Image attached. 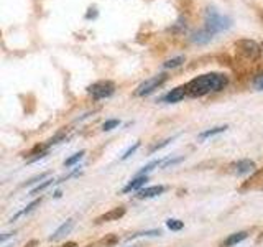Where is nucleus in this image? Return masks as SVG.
<instances>
[{
    "label": "nucleus",
    "instance_id": "12",
    "mask_svg": "<svg viewBox=\"0 0 263 247\" xmlns=\"http://www.w3.org/2000/svg\"><path fill=\"white\" fill-rule=\"evenodd\" d=\"M72 226H74V219H68L66 222H63V224L54 231V234L49 236V241H58V239H61L63 236H66L69 233V231L72 229Z\"/></svg>",
    "mask_w": 263,
    "mask_h": 247
},
{
    "label": "nucleus",
    "instance_id": "4",
    "mask_svg": "<svg viewBox=\"0 0 263 247\" xmlns=\"http://www.w3.org/2000/svg\"><path fill=\"white\" fill-rule=\"evenodd\" d=\"M87 93L92 96L96 101H101V99H107V97L114 96L115 84L112 81H97L87 87Z\"/></svg>",
    "mask_w": 263,
    "mask_h": 247
},
{
    "label": "nucleus",
    "instance_id": "10",
    "mask_svg": "<svg viewBox=\"0 0 263 247\" xmlns=\"http://www.w3.org/2000/svg\"><path fill=\"white\" fill-rule=\"evenodd\" d=\"M212 38H214V33L209 31L208 28H202L199 31H196V33H193V37H191V40L197 45H208Z\"/></svg>",
    "mask_w": 263,
    "mask_h": 247
},
{
    "label": "nucleus",
    "instance_id": "9",
    "mask_svg": "<svg viewBox=\"0 0 263 247\" xmlns=\"http://www.w3.org/2000/svg\"><path fill=\"white\" fill-rule=\"evenodd\" d=\"M186 94H187L186 86H178V87H175V89H171L170 93L163 97V101H164V102H168V104H176V102L181 101V99H184Z\"/></svg>",
    "mask_w": 263,
    "mask_h": 247
},
{
    "label": "nucleus",
    "instance_id": "22",
    "mask_svg": "<svg viewBox=\"0 0 263 247\" xmlns=\"http://www.w3.org/2000/svg\"><path fill=\"white\" fill-rule=\"evenodd\" d=\"M102 245L105 247H114L115 244H119V236H115V234H109V236H105L102 241H101Z\"/></svg>",
    "mask_w": 263,
    "mask_h": 247
},
{
    "label": "nucleus",
    "instance_id": "19",
    "mask_svg": "<svg viewBox=\"0 0 263 247\" xmlns=\"http://www.w3.org/2000/svg\"><path fill=\"white\" fill-rule=\"evenodd\" d=\"M161 231L160 229H150V231H142V233H137V234H132L128 237V241H132V239L135 237H153V236H160Z\"/></svg>",
    "mask_w": 263,
    "mask_h": 247
},
{
    "label": "nucleus",
    "instance_id": "2",
    "mask_svg": "<svg viewBox=\"0 0 263 247\" xmlns=\"http://www.w3.org/2000/svg\"><path fill=\"white\" fill-rule=\"evenodd\" d=\"M204 22H205L204 28L212 31L214 35H216V33H220V31H226L232 27V19L227 15H222L217 8H214V7L205 8Z\"/></svg>",
    "mask_w": 263,
    "mask_h": 247
},
{
    "label": "nucleus",
    "instance_id": "5",
    "mask_svg": "<svg viewBox=\"0 0 263 247\" xmlns=\"http://www.w3.org/2000/svg\"><path fill=\"white\" fill-rule=\"evenodd\" d=\"M235 48H237V51L245 58V60H250V61H255L261 53L260 45L255 43L253 40H238L235 43Z\"/></svg>",
    "mask_w": 263,
    "mask_h": 247
},
{
    "label": "nucleus",
    "instance_id": "21",
    "mask_svg": "<svg viewBox=\"0 0 263 247\" xmlns=\"http://www.w3.org/2000/svg\"><path fill=\"white\" fill-rule=\"evenodd\" d=\"M183 63H184V56H176V58H173V60H168L163 66L166 69H170V68L173 69V68H178V66H181Z\"/></svg>",
    "mask_w": 263,
    "mask_h": 247
},
{
    "label": "nucleus",
    "instance_id": "32",
    "mask_svg": "<svg viewBox=\"0 0 263 247\" xmlns=\"http://www.w3.org/2000/svg\"><path fill=\"white\" fill-rule=\"evenodd\" d=\"M135 247H140V245H135Z\"/></svg>",
    "mask_w": 263,
    "mask_h": 247
},
{
    "label": "nucleus",
    "instance_id": "29",
    "mask_svg": "<svg viewBox=\"0 0 263 247\" xmlns=\"http://www.w3.org/2000/svg\"><path fill=\"white\" fill-rule=\"evenodd\" d=\"M61 247H78V244H76V242H72V241H69V242L63 244Z\"/></svg>",
    "mask_w": 263,
    "mask_h": 247
},
{
    "label": "nucleus",
    "instance_id": "1",
    "mask_svg": "<svg viewBox=\"0 0 263 247\" xmlns=\"http://www.w3.org/2000/svg\"><path fill=\"white\" fill-rule=\"evenodd\" d=\"M229 84V78L220 73H208L191 79L186 84V91L191 97H202L209 93H219Z\"/></svg>",
    "mask_w": 263,
    "mask_h": 247
},
{
    "label": "nucleus",
    "instance_id": "18",
    "mask_svg": "<svg viewBox=\"0 0 263 247\" xmlns=\"http://www.w3.org/2000/svg\"><path fill=\"white\" fill-rule=\"evenodd\" d=\"M84 153H86V150H81V152H78V153H74L72 156H69L68 160H64V167H66V168H69V167H72V165H76L78 162L82 160V156H84Z\"/></svg>",
    "mask_w": 263,
    "mask_h": 247
},
{
    "label": "nucleus",
    "instance_id": "6",
    "mask_svg": "<svg viewBox=\"0 0 263 247\" xmlns=\"http://www.w3.org/2000/svg\"><path fill=\"white\" fill-rule=\"evenodd\" d=\"M232 167H234V173H235V175L237 177H242V175H249V173L255 171L257 165H255L253 160L243 158V160H238L237 163H234Z\"/></svg>",
    "mask_w": 263,
    "mask_h": 247
},
{
    "label": "nucleus",
    "instance_id": "13",
    "mask_svg": "<svg viewBox=\"0 0 263 247\" xmlns=\"http://www.w3.org/2000/svg\"><path fill=\"white\" fill-rule=\"evenodd\" d=\"M146 181H148V177H146V175L137 177V178L132 180L130 183L122 189V191H123V193H130V191H135V189H138V191H140V189H142V188L145 186Z\"/></svg>",
    "mask_w": 263,
    "mask_h": 247
},
{
    "label": "nucleus",
    "instance_id": "27",
    "mask_svg": "<svg viewBox=\"0 0 263 247\" xmlns=\"http://www.w3.org/2000/svg\"><path fill=\"white\" fill-rule=\"evenodd\" d=\"M176 137H171V138H166V140H163L161 144H156V145H153L152 148H150V153H155V152H158V150H161L163 147H166L170 142H173V140H175Z\"/></svg>",
    "mask_w": 263,
    "mask_h": 247
},
{
    "label": "nucleus",
    "instance_id": "24",
    "mask_svg": "<svg viewBox=\"0 0 263 247\" xmlns=\"http://www.w3.org/2000/svg\"><path fill=\"white\" fill-rule=\"evenodd\" d=\"M119 120L117 119H110V120H105L104 122V126H102V130L104 132H109V130H112V129H115V127H119Z\"/></svg>",
    "mask_w": 263,
    "mask_h": 247
},
{
    "label": "nucleus",
    "instance_id": "7",
    "mask_svg": "<svg viewBox=\"0 0 263 247\" xmlns=\"http://www.w3.org/2000/svg\"><path fill=\"white\" fill-rule=\"evenodd\" d=\"M164 188L163 185H155V186H146V188H142L140 191L137 193V198L138 200H150V198H155V196H160L164 193Z\"/></svg>",
    "mask_w": 263,
    "mask_h": 247
},
{
    "label": "nucleus",
    "instance_id": "14",
    "mask_svg": "<svg viewBox=\"0 0 263 247\" xmlns=\"http://www.w3.org/2000/svg\"><path fill=\"white\" fill-rule=\"evenodd\" d=\"M41 201H43V198H38V200H33L30 204H27V208H25V209H22V211H18V213H16L15 214V216H12V219H10V222H13V221H16V219H18L20 216H25V214H28V213H31L33 209H35L36 208V206H40V203Z\"/></svg>",
    "mask_w": 263,
    "mask_h": 247
},
{
    "label": "nucleus",
    "instance_id": "16",
    "mask_svg": "<svg viewBox=\"0 0 263 247\" xmlns=\"http://www.w3.org/2000/svg\"><path fill=\"white\" fill-rule=\"evenodd\" d=\"M51 185H56V180H53V178H46L41 185H38V186H35V188H31V189H30V195H31V196H33V195H38V193H41V191H45V189H46L48 186H51Z\"/></svg>",
    "mask_w": 263,
    "mask_h": 247
},
{
    "label": "nucleus",
    "instance_id": "31",
    "mask_svg": "<svg viewBox=\"0 0 263 247\" xmlns=\"http://www.w3.org/2000/svg\"><path fill=\"white\" fill-rule=\"evenodd\" d=\"M61 195H63V193L60 191V189H58V191H54V193H53V196H54V198H61Z\"/></svg>",
    "mask_w": 263,
    "mask_h": 247
},
{
    "label": "nucleus",
    "instance_id": "20",
    "mask_svg": "<svg viewBox=\"0 0 263 247\" xmlns=\"http://www.w3.org/2000/svg\"><path fill=\"white\" fill-rule=\"evenodd\" d=\"M166 227L170 231H176V233H178V231H181L184 227V222L181 219H168L166 221Z\"/></svg>",
    "mask_w": 263,
    "mask_h": 247
},
{
    "label": "nucleus",
    "instance_id": "8",
    "mask_svg": "<svg viewBox=\"0 0 263 247\" xmlns=\"http://www.w3.org/2000/svg\"><path fill=\"white\" fill-rule=\"evenodd\" d=\"M125 216V208L123 206H117V208H114V209H110V211H107L105 214H102V216H99L97 219H96V222H110V221H119L120 218H123Z\"/></svg>",
    "mask_w": 263,
    "mask_h": 247
},
{
    "label": "nucleus",
    "instance_id": "26",
    "mask_svg": "<svg viewBox=\"0 0 263 247\" xmlns=\"http://www.w3.org/2000/svg\"><path fill=\"white\" fill-rule=\"evenodd\" d=\"M184 160V156H179V158H168V160H164V163L161 165V168H170V167H175V165L181 163Z\"/></svg>",
    "mask_w": 263,
    "mask_h": 247
},
{
    "label": "nucleus",
    "instance_id": "17",
    "mask_svg": "<svg viewBox=\"0 0 263 247\" xmlns=\"http://www.w3.org/2000/svg\"><path fill=\"white\" fill-rule=\"evenodd\" d=\"M164 163V160H153L152 163H148V165H145V167L138 171V175L137 177H142V175H146V173H150L152 170H155L156 167H160V165H163Z\"/></svg>",
    "mask_w": 263,
    "mask_h": 247
},
{
    "label": "nucleus",
    "instance_id": "30",
    "mask_svg": "<svg viewBox=\"0 0 263 247\" xmlns=\"http://www.w3.org/2000/svg\"><path fill=\"white\" fill-rule=\"evenodd\" d=\"M36 244H38V241H35V239H33V241H30V242H28L27 245H25V247H35Z\"/></svg>",
    "mask_w": 263,
    "mask_h": 247
},
{
    "label": "nucleus",
    "instance_id": "23",
    "mask_svg": "<svg viewBox=\"0 0 263 247\" xmlns=\"http://www.w3.org/2000/svg\"><path fill=\"white\" fill-rule=\"evenodd\" d=\"M49 177V171H46V173H41V175H36V177H33V178H30L28 181H25V183L22 185L23 188H27V186H31V185H35V183H38V181H41V180H45V178H48Z\"/></svg>",
    "mask_w": 263,
    "mask_h": 247
},
{
    "label": "nucleus",
    "instance_id": "25",
    "mask_svg": "<svg viewBox=\"0 0 263 247\" xmlns=\"http://www.w3.org/2000/svg\"><path fill=\"white\" fill-rule=\"evenodd\" d=\"M138 147H140V142H135V144L132 145L130 148H127V152L122 155V158H120V160H127V158H130V156L138 150Z\"/></svg>",
    "mask_w": 263,
    "mask_h": 247
},
{
    "label": "nucleus",
    "instance_id": "3",
    "mask_svg": "<svg viewBox=\"0 0 263 247\" xmlns=\"http://www.w3.org/2000/svg\"><path fill=\"white\" fill-rule=\"evenodd\" d=\"M168 79V74L166 73H161V74H156V76L150 78V79H146L143 81L142 84H140L135 91V96L138 97H143V96H150L155 89H158L160 86H163L164 82H166Z\"/></svg>",
    "mask_w": 263,
    "mask_h": 247
},
{
    "label": "nucleus",
    "instance_id": "28",
    "mask_svg": "<svg viewBox=\"0 0 263 247\" xmlns=\"http://www.w3.org/2000/svg\"><path fill=\"white\" fill-rule=\"evenodd\" d=\"M253 87L257 91H263V74H258V76L253 79Z\"/></svg>",
    "mask_w": 263,
    "mask_h": 247
},
{
    "label": "nucleus",
    "instance_id": "11",
    "mask_svg": "<svg viewBox=\"0 0 263 247\" xmlns=\"http://www.w3.org/2000/svg\"><path fill=\"white\" fill-rule=\"evenodd\" d=\"M247 236H249V233L247 231H238V233H234L230 234L224 242H222V247H232V245H237L240 244L242 241H245Z\"/></svg>",
    "mask_w": 263,
    "mask_h": 247
},
{
    "label": "nucleus",
    "instance_id": "15",
    "mask_svg": "<svg viewBox=\"0 0 263 247\" xmlns=\"http://www.w3.org/2000/svg\"><path fill=\"white\" fill-rule=\"evenodd\" d=\"M227 129H229L227 126H219V127L208 129V130H204L202 134H199V138H201V140H205V138H209V137H214V135H217V134H222V132H226Z\"/></svg>",
    "mask_w": 263,
    "mask_h": 247
}]
</instances>
